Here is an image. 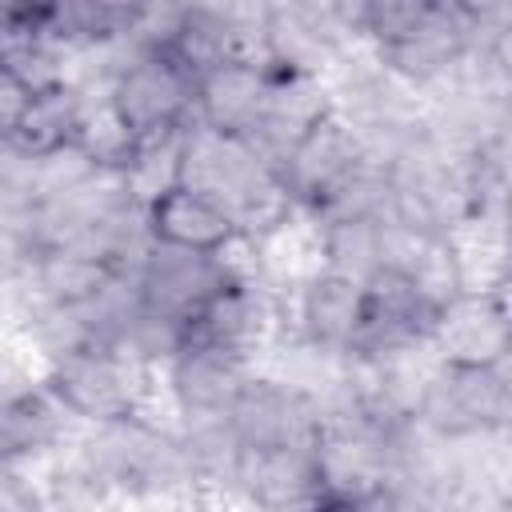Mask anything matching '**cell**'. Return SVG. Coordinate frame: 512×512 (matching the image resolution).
<instances>
[{"label":"cell","mask_w":512,"mask_h":512,"mask_svg":"<svg viewBox=\"0 0 512 512\" xmlns=\"http://www.w3.org/2000/svg\"><path fill=\"white\" fill-rule=\"evenodd\" d=\"M364 160L368 156L352 124L340 116V108L332 104L328 112H320L308 124V132L292 144V152L280 160V188L292 216H312Z\"/></svg>","instance_id":"8992f818"},{"label":"cell","mask_w":512,"mask_h":512,"mask_svg":"<svg viewBox=\"0 0 512 512\" xmlns=\"http://www.w3.org/2000/svg\"><path fill=\"white\" fill-rule=\"evenodd\" d=\"M352 44L316 0H268L256 32V56L280 72L324 76Z\"/></svg>","instance_id":"9c48e42d"},{"label":"cell","mask_w":512,"mask_h":512,"mask_svg":"<svg viewBox=\"0 0 512 512\" xmlns=\"http://www.w3.org/2000/svg\"><path fill=\"white\" fill-rule=\"evenodd\" d=\"M232 432L240 448H276V444H316L324 424L320 400L280 372L252 368L232 400Z\"/></svg>","instance_id":"5b68a950"},{"label":"cell","mask_w":512,"mask_h":512,"mask_svg":"<svg viewBox=\"0 0 512 512\" xmlns=\"http://www.w3.org/2000/svg\"><path fill=\"white\" fill-rule=\"evenodd\" d=\"M252 368H256V356L184 340L156 376H160L172 420H208V416L232 412V400Z\"/></svg>","instance_id":"52a82bcc"},{"label":"cell","mask_w":512,"mask_h":512,"mask_svg":"<svg viewBox=\"0 0 512 512\" xmlns=\"http://www.w3.org/2000/svg\"><path fill=\"white\" fill-rule=\"evenodd\" d=\"M92 112V96L80 80H60L52 88H40L32 92L28 108L20 112L16 128H12V144L32 156V160H44V156H56L64 148H76L80 144V132H84V120Z\"/></svg>","instance_id":"e0dca14e"},{"label":"cell","mask_w":512,"mask_h":512,"mask_svg":"<svg viewBox=\"0 0 512 512\" xmlns=\"http://www.w3.org/2000/svg\"><path fill=\"white\" fill-rule=\"evenodd\" d=\"M112 120L136 140H160L192 124L196 80L168 52L112 56L108 80L100 88Z\"/></svg>","instance_id":"3957f363"},{"label":"cell","mask_w":512,"mask_h":512,"mask_svg":"<svg viewBox=\"0 0 512 512\" xmlns=\"http://www.w3.org/2000/svg\"><path fill=\"white\" fill-rule=\"evenodd\" d=\"M144 228L156 244L192 248V252H216L228 256L244 244V232L232 212H224L212 196L172 180L156 196L144 200Z\"/></svg>","instance_id":"4fadbf2b"},{"label":"cell","mask_w":512,"mask_h":512,"mask_svg":"<svg viewBox=\"0 0 512 512\" xmlns=\"http://www.w3.org/2000/svg\"><path fill=\"white\" fill-rule=\"evenodd\" d=\"M436 360L460 364H508V304L504 284H476L456 292L432 324Z\"/></svg>","instance_id":"8fae6325"},{"label":"cell","mask_w":512,"mask_h":512,"mask_svg":"<svg viewBox=\"0 0 512 512\" xmlns=\"http://www.w3.org/2000/svg\"><path fill=\"white\" fill-rule=\"evenodd\" d=\"M436 0H360L364 8V44L384 48L400 36H408L432 8Z\"/></svg>","instance_id":"ffe728a7"},{"label":"cell","mask_w":512,"mask_h":512,"mask_svg":"<svg viewBox=\"0 0 512 512\" xmlns=\"http://www.w3.org/2000/svg\"><path fill=\"white\" fill-rule=\"evenodd\" d=\"M364 328V284L316 264L292 296V332L296 344L324 356H352Z\"/></svg>","instance_id":"30bf717a"},{"label":"cell","mask_w":512,"mask_h":512,"mask_svg":"<svg viewBox=\"0 0 512 512\" xmlns=\"http://www.w3.org/2000/svg\"><path fill=\"white\" fill-rule=\"evenodd\" d=\"M232 488L256 508H316V460L312 444L240 448Z\"/></svg>","instance_id":"9a60e30c"},{"label":"cell","mask_w":512,"mask_h":512,"mask_svg":"<svg viewBox=\"0 0 512 512\" xmlns=\"http://www.w3.org/2000/svg\"><path fill=\"white\" fill-rule=\"evenodd\" d=\"M316 228V264L344 272L352 280L372 276L388 256V216L324 220Z\"/></svg>","instance_id":"d6986e66"},{"label":"cell","mask_w":512,"mask_h":512,"mask_svg":"<svg viewBox=\"0 0 512 512\" xmlns=\"http://www.w3.org/2000/svg\"><path fill=\"white\" fill-rule=\"evenodd\" d=\"M4 4H12V0H0V8H4Z\"/></svg>","instance_id":"603a6c76"},{"label":"cell","mask_w":512,"mask_h":512,"mask_svg":"<svg viewBox=\"0 0 512 512\" xmlns=\"http://www.w3.org/2000/svg\"><path fill=\"white\" fill-rule=\"evenodd\" d=\"M164 52H168L192 80H200L204 72L220 68L224 60L256 52V40H252V32H248L236 16H228V12H220V8L184 4L180 20H176V32H172V40H168Z\"/></svg>","instance_id":"ac0fdd59"},{"label":"cell","mask_w":512,"mask_h":512,"mask_svg":"<svg viewBox=\"0 0 512 512\" xmlns=\"http://www.w3.org/2000/svg\"><path fill=\"white\" fill-rule=\"evenodd\" d=\"M28 100H32V88H28L16 72H8V68L0 64V140L12 136V128H16L20 112L28 108Z\"/></svg>","instance_id":"7402d4cb"},{"label":"cell","mask_w":512,"mask_h":512,"mask_svg":"<svg viewBox=\"0 0 512 512\" xmlns=\"http://www.w3.org/2000/svg\"><path fill=\"white\" fill-rule=\"evenodd\" d=\"M412 420L436 440H500L512 420L508 364L432 360L416 388Z\"/></svg>","instance_id":"7a4b0ae2"},{"label":"cell","mask_w":512,"mask_h":512,"mask_svg":"<svg viewBox=\"0 0 512 512\" xmlns=\"http://www.w3.org/2000/svg\"><path fill=\"white\" fill-rule=\"evenodd\" d=\"M40 380L72 416V424H100L148 408L152 372L108 344H76L44 356Z\"/></svg>","instance_id":"277c9868"},{"label":"cell","mask_w":512,"mask_h":512,"mask_svg":"<svg viewBox=\"0 0 512 512\" xmlns=\"http://www.w3.org/2000/svg\"><path fill=\"white\" fill-rule=\"evenodd\" d=\"M264 324H268V304L264 292L236 268L184 324V340H200V344H216V348H232L244 356H256L260 340H264Z\"/></svg>","instance_id":"2e32d148"},{"label":"cell","mask_w":512,"mask_h":512,"mask_svg":"<svg viewBox=\"0 0 512 512\" xmlns=\"http://www.w3.org/2000/svg\"><path fill=\"white\" fill-rule=\"evenodd\" d=\"M268 88H272V68L256 52L232 56L196 80L192 124H204L228 136H248L264 112Z\"/></svg>","instance_id":"5bb4252c"},{"label":"cell","mask_w":512,"mask_h":512,"mask_svg":"<svg viewBox=\"0 0 512 512\" xmlns=\"http://www.w3.org/2000/svg\"><path fill=\"white\" fill-rule=\"evenodd\" d=\"M44 500V492L36 488L28 464H12L0 460V512H20V508H36Z\"/></svg>","instance_id":"44dd1931"},{"label":"cell","mask_w":512,"mask_h":512,"mask_svg":"<svg viewBox=\"0 0 512 512\" xmlns=\"http://www.w3.org/2000/svg\"><path fill=\"white\" fill-rule=\"evenodd\" d=\"M236 272L232 252L216 256V252H192V248H172V244H156L148 240L144 256L136 260L132 276L140 288V304L188 324V316Z\"/></svg>","instance_id":"ba28073f"},{"label":"cell","mask_w":512,"mask_h":512,"mask_svg":"<svg viewBox=\"0 0 512 512\" xmlns=\"http://www.w3.org/2000/svg\"><path fill=\"white\" fill-rule=\"evenodd\" d=\"M176 180L212 196L224 212H232L244 240L260 232H276L292 216L276 164L264 160L248 136H228L204 124H188L180 136Z\"/></svg>","instance_id":"6da1fadb"},{"label":"cell","mask_w":512,"mask_h":512,"mask_svg":"<svg viewBox=\"0 0 512 512\" xmlns=\"http://www.w3.org/2000/svg\"><path fill=\"white\" fill-rule=\"evenodd\" d=\"M72 416L44 388V380L24 372H0V460L40 464L56 456L68 440Z\"/></svg>","instance_id":"7c38bea8"}]
</instances>
